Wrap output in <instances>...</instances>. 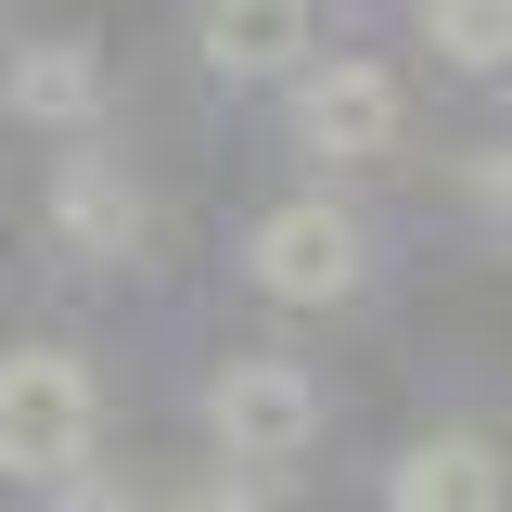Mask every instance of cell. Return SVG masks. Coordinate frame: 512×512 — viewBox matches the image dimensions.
I'll list each match as a JSON object with an SVG mask.
<instances>
[{
    "mask_svg": "<svg viewBox=\"0 0 512 512\" xmlns=\"http://www.w3.org/2000/svg\"><path fill=\"white\" fill-rule=\"evenodd\" d=\"M90 448H103L90 359L77 346H0V474L64 487V474H90Z\"/></svg>",
    "mask_w": 512,
    "mask_h": 512,
    "instance_id": "1",
    "label": "cell"
},
{
    "mask_svg": "<svg viewBox=\"0 0 512 512\" xmlns=\"http://www.w3.org/2000/svg\"><path fill=\"white\" fill-rule=\"evenodd\" d=\"M359 269H372V244H359V218H346L333 192H295V205H269L244 231V282L282 295V308H346Z\"/></svg>",
    "mask_w": 512,
    "mask_h": 512,
    "instance_id": "2",
    "label": "cell"
},
{
    "mask_svg": "<svg viewBox=\"0 0 512 512\" xmlns=\"http://www.w3.org/2000/svg\"><path fill=\"white\" fill-rule=\"evenodd\" d=\"M205 436H218V461H295L320 436L308 359H218L205 372Z\"/></svg>",
    "mask_w": 512,
    "mask_h": 512,
    "instance_id": "3",
    "label": "cell"
},
{
    "mask_svg": "<svg viewBox=\"0 0 512 512\" xmlns=\"http://www.w3.org/2000/svg\"><path fill=\"white\" fill-rule=\"evenodd\" d=\"M397 77L384 64H359V52H333V64H308L295 77V154L308 167H372V154H397Z\"/></svg>",
    "mask_w": 512,
    "mask_h": 512,
    "instance_id": "4",
    "label": "cell"
},
{
    "mask_svg": "<svg viewBox=\"0 0 512 512\" xmlns=\"http://www.w3.org/2000/svg\"><path fill=\"white\" fill-rule=\"evenodd\" d=\"M52 244L77 269H128V256L154 244V205H141V180H128L116 154H64L52 167Z\"/></svg>",
    "mask_w": 512,
    "mask_h": 512,
    "instance_id": "5",
    "label": "cell"
},
{
    "mask_svg": "<svg viewBox=\"0 0 512 512\" xmlns=\"http://www.w3.org/2000/svg\"><path fill=\"white\" fill-rule=\"evenodd\" d=\"M384 512H512V461L474 423H436L384 461Z\"/></svg>",
    "mask_w": 512,
    "mask_h": 512,
    "instance_id": "6",
    "label": "cell"
},
{
    "mask_svg": "<svg viewBox=\"0 0 512 512\" xmlns=\"http://www.w3.org/2000/svg\"><path fill=\"white\" fill-rule=\"evenodd\" d=\"M0 103H13L26 128H90L103 116V52H90V39H13Z\"/></svg>",
    "mask_w": 512,
    "mask_h": 512,
    "instance_id": "7",
    "label": "cell"
},
{
    "mask_svg": "<svg viewBox=\"0 0 512 512\" xmlns=\"http://www.w3.org/2000/svg\"><path fill=\"white\" fill-rule=\"evenodd\" d=\"M192 39L218 77H282V64H308V0H205Z\"/></svg>",
    "mask_w": 512,
    "mask_h": 512,
    "instance_id": "8",
    "label": "cell"
},
{
    "mask_svg": "<svg viewBox=\"0 0 512 512\" xmlns=\"http://www.w3.org/2000/svg\"><path fill=\"white\" fill-rule=\"evenodd\" d=\"M423 39L448 64H474V77H500L512 64V0H423Z\"/></svg>",
    "mask_w": 512,
    "mask_h": 512,
    "instance_id": "9",
    "label": "cell"
},
{
    "mask_svg": "<svg viewBox=\"0 0 512 512\" xmlns=\"http://www.w3.org/2000/svg\"><path fill=\"white\" fill-rule=\"evenodd\" d=\"M461 192H474V205H487V218H512V141H487V154H474V167H461Z\"/></svg>",
    "mask_w": 512,
    "mask_h": 512,
    "instance_id": "10",
    "label": "cell"
},
{
    "mask_svg": "<svg viewBox=\"0 0 512 512\" xmlns=\"http://www.w3.org/2000/svg\"><path fill=\"white\" fill-rule=\"evenodd\" d=\"M52 512H141V500H128V487H103V474H64Z\"/></svg>",
    "mask_w": 512,
    "mask_h": 512,
    "instance_id": "11",
    "label": "cell"
},
{
    "mask_svg": "<svg viewBox=\"0 0 512 512\" xmlns=\"http://www.w3.org/2000/svg\"><path fill=\"white\" fill-rule=\"evenodd\" d=\"M180 512H269V500H256L244 474H218V487H192V500H180Z\"/></svg>",
    "mask_w": 512,
    "mask_h": 512,
    "instance_id": "12",
    "label": "cell"
},
{
    "mask_svg": "<svg viewBox=\"0 0 512 512\" xmlns=\"http://www.w3.org/2000/svg\"><path fill=\"white\" fill-rule=\"evenodd\" d=\"M0 64H13V26H0Z\"/></svg>",
    "mask_w": 512,
    "mask_h": 512,
    "instance_id": "13",
    "label": "cell"
}]
</instances>
